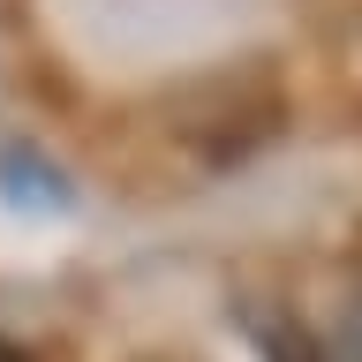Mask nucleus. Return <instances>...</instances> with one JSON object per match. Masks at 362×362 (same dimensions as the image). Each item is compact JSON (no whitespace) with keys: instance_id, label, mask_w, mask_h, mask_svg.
Masks as SVG:
<instances>
[{"instance_id":"f03ea898","label":"nucleus","mask_w":362,"mask_h":362,"mask_svg":"<svg viewBox=\"0 0 362 362\" xmlns=\"http://www.w3.org/2000/svg\"><path fill=\"white\" fill-rule=\"evenodd\" d=\"M339 347H347V362H362V302L347 310V325H339Z\"/></svg>"},{"instance_id":"f257e3e1","label":"nucleus","mask_w":362,"mask_h":362,"mask_svg":"<svg viewBox=\"0 0 362 362\" xmlns=\"http://www.w3.org/2000/svg\"><path fill=\"white\" fill-rule=\"evenodd\" d=\"M272 362H325V355H317V339L302 325H287V332H272Z\"/></svg>"}]
</instances>
